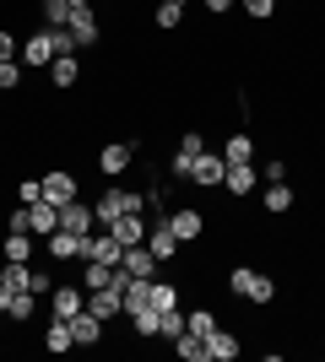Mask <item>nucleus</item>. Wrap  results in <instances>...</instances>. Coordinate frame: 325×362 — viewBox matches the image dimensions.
I'll return each mask as SVG.
<instances>
[{
  "mask_svg": "<svg viewBox=\"0 0 325 362\" xmlns=\"http://www.w3.org/2000/svg\"><path fill=\"white\" fill-rule=\"evenodd\" d=\"M222 189H228V200H249L255 189H261V173H255V163H228V173H222Z\"/></svg>",
  "mask_w": 325,
  "mask_h": 362,
  "instance_id": "f8f14e48",
  "label": "nucleus"
},
{
  "mask_svg": "<svg viewBox=\"0 0 325 362\" xmlns=\"http://www.w3.org/2000/svg\"><path fill=\"white\" fill-rule=\"evenodd\" d=\"M16 60H22V71H49V65L60 60L55 33H49V28H33L28 38H22V49H16Z\"/></svg>",
  "mask_w": 325,
  "mask_h": 362,
  "instance_id": "f03ea898",
  "label": "nucleus"
},
{
  "mask_svg": "<svg viewBox=\"0 0 325 362\" xmlns=\"http://www.w3.org/2000/svg\"><path fill=\"white\" fill-rule=\"evenodd\" d=\"M125 325H130V335H136V341H147V346L157 341V308H152V303H147V308H130V314H125Z\"/></svg>",
  "mask_w": 325,
  "mask_h": 362,
  "instance_id": "4be33fe9",
  "label": "nucleus"
},
{
  "mask_svg": "<svg viewBox=\"0 0 325 362\" xmlns=\"http://www.w3.org/2000/svg\"><path fill=\"white\" fill-rule=\"evenodd\" d=\"M33 292H38V298H49V292H55V271H49V265H33V281H28Z\"/></svg>",
  "mask_w": 325,
  "mask_h": 362,
  "instance_id": "72a5a7b5",
  "label": "nucleus"
},
{
  "mask_svg": "<svg viewBox=\"0 0 325 362\" xmlns=\"http://www.w3.org/2000/svg\"><path fill=\"white\" fill-rule=\"evenodd\" d=\"M179 298H185V287H179L173 276H152V281H147V303H152L157 314H163V308H179Z\"/></svg>",
  "mask_w": 325,
  "mask_h": 362,
  "instance_id": "f3484780",
  "label": "nucleus"
},
{
  "mask_svg": "<svg viewBox=\"0 0 325 362\" xmlns=\"http://www.w3.org/2000/svg\"><path fill=\"white\" fill-rule=\"evenodd\" d=\"M49 87L55 92H76L81 87V60L76 54H60V60L49 65Z\"/></svg>",
  "mask_w": 325,
  "mask_h": 362,
  "instance_id": "a211bd4d",
  "label": "nucleus"
},
{
  "mask_svg": "<svg viewBox=\"0 0 325 362\" xmlns=\"http://www.w3.org/2000/svg\"><path fill=\"white\" fill-rule=\"evenodd\" d=\"M33 233H6L0 238V259H16V265H33Z\"/></svg>",
  "mask_w": 325,
  "mask_h": 362,
  "instance_id": "5701e85b",
  "label": "nucleus"
},
{
  "mask_svg": "<svg viewBox=\"0 0 325 362\" xmlns=\"http://www.w3.org/2000/svg\"><path fill=\"white\" fill-rule=\"evenodd\" d=\"M71 335H76V346L81 351H93V346H103V335H108V325L93 314V308H81L76 319H71Z\"/></svg>",
  "mask_w": 325,
  "mask_h": 362,
  "instance_id": "4468645a",
  "label": "nucleus"
},
{
  "mask_svg": "<svg viewBox=\"0 0 325 362\" xmlns=\"http://www.w3.org/2000/svg\"><path fill=\"white\" fill-rule=\"evenodd\" d=\"M152 28H157V33H179V28H185V6H173V0H157Z\"/></svg>",
  "mask_w": 325,
  "mask_h": 362,
  "instance_id": "bb28decb",
  "label": "nucleus"
},
{
  "mask_svg": "<svg viewBox=\"0 0 325 362\" xmlns=\"http://www.w3.org/2000/svg\"><path fill=\"white\" fill-rule=\"evenodd\" d=\"M65 6H71V11H81V6H98V0H65Z\"/></svg>",
  "mask_w": 325,
  "mask_h": 362,
  "instance_id": "a19ab883",
  "label": "nucleus"
},
{
  "mask_svg": "<svg viewBox=\"0 0 325 362\" xmlns=\"http://www.w3.org/2000/svg\"><path fill=\"white\" fill-rule=\"evenodd\" d=\"M120 271L136 276V281H152V276H163V259H157L147 243H130V249L120 255Z\"/></svg>",
  "mask_w": 325,
  "mask_h": 362,
  "instance_id": "9b49d317",
  "label": "nucleus"
},
{
  "mask_svg": "<svg viewBox=\"0 0 325 362\" xmlns=\"http://www.w3.org/2000/svg\"><path fill=\"white\" fill-rule=\"evenodd\" d=\"M71 38H76V54L81 49H98L103 44V16H98V6H81V11H71Z\"/></svg>",
  "mask_w": 325,
  "mask_h": 362,
  "instance_id": "423d86ee",
  "label": "nucleus"
},
{
  "mask_svg": "<svg viewBox=\"0 0 325 362\" xmlns=\"http://www.w3.org/2000/svg\"><path fill=\"white\" fill-rule=\"evenodd\" d=\"M206 351H212V362H233L239 351H244V341H239V330H228V325H217V330L206 335Z\"/></svg>",
  "mask_w": 325,
  "mask_h": 362,
  "instance_id": "6ab92c4d",
  "label": "nucleus"
},
{
  "mask_svg": "<svg viewBox=\"0 0 325 362\" xmlns=\"http://www.w3.org/2000/svg\"><path fill=\"white\" fill-rule=\"evenodd\" d=\"M147 249H152L163 265H173V259H185V243L173 238V227H169V216H152L147 222Z\"/></svg>",
  "mask_w": 325,
  "mask_h": 362,
  "instance_id": "39448f33",
  "label": "nucleus"
},
{
  "mask_svg": "<svg viewBox=\"0 0 325 362\" xmlns=\"http://www.w3.org/2000/svg\"><path fill=\"white\" fill-rule=\"evenodd\" d=\"M190 330H195V335H201V341H206V335H212L217 330V325H222V319H217V308H212V303H201V308H190Z\"/></svg>",
  "mask_w": 325,
  "mask_h": 362,
  "instance_id": "c756f323",
  "label": "nucleus"
},
{
  "mask_svg": "<svg viewBox=\"0 0 325 362\" xmlns=\"http://www.w3.org/2000/svg\"><path fill=\"white\" fill-rule=\"evenodd\" d=\"M38 314H44V298H38V292H11V308H6L11 325H33Z\"/></svg>",
  "mask_w": 325,
  "mask_h": 362,
  "instance_id": "412c9836",
  "label": "nucleus"
},
{
  "mask_svg": "<svg viewBox=\"0 0 325 362\" xmlns=\"http://www.w3.org/2000/svg\"><path fill=\"white\" fill-rule=\"evenodd\" d=\"M185 330H190L185 308H163V314H157V341H173V335H185Z\"/></svg>",
  "mask_w": 325,
  "mask_h": 362,
  "instance_id": "c85d7f7f",
  "label": "nucleus"
},
{
  "mask_svg": "<svg viewBox=\"0 0 325 362\" xmlns=\"http://www.w3.org/2000/svg\"><path fill=\"white\" fill-rule=\"evenodd\" d=\"M169 346H173V357H185V362H212V351H206V341H201V335H195V330L173 335Z\"/></svg>",
  "mask_w": 325,
  "mask_h": 362,
  "instance_id": "393cba45",
  "label": "nucleus"
},
{
  "mask_svg": "<svg viewBox=\"0 0 325 362\" xmlns=\"http://www.w3.org/2000/svg\"><path fill=\"white\" fill-rule=\"evenodd\" d=\"M169 227H173V238L190 249V243L206 238V211H195V206H173V211H169Z\"/></svg>",
  "mask_w": 325,
  "mask_h": 362,
  "instance_id": "9d476101",
  "label": "nucleus"
},
{
  "mask_svg": "<svg viewBox=\"0 0 325 362\" xmlns=\"http://www.w3.org/2000/svg\"><path fill=\"white\" fill-rule=\"evenodd\" d=\"M60 227H65V233H81V238H87V233L98 227V211L76 195V200H65V206H60Z\"/></svg>",
  "mask_w": 325,
  "mask_h": 362,
  "instance_id": "2eb2a0df",
  "label": "nucleus"
},
{
  "mask_svg": "<svg viewBox=\"0 0 325 362\" xmlns=\"http://www.w3.org/2000/svg\"><path fill=\"white\" fill-rule=\"evenodd\" d=\"M222 173H228V157H222V151H212V146L190 163V184H195V189H222Z\"/></svg>",
  "mask_w": 325,
  "mask_h": 362,
  "instance_id": "0eeeda50",
  "label": "nucleus"
},
{
  "mask_svg": "<svg viewBox=\"0 0 325 362\" xmlns=\"http://www.w3.org/2000/svg\"><path fill=\"white\" fill-rule=\"evenodd\" d=\"M261 179H266V184H277V179H293V168H287V157H271V163L261 168Z\"/></svg>",
  "mask_w": 325,
  "mask_h": 362,
  "instance_id": "f704fd0d",
  "label": "nucleus"
},
{
  "mask_svg": "<svg viewBox=\"0 0 325 362\" xmlns=\"http://www.w3.org/2000/svg\"><path fill=\"white\" fill-rule=\"evenodd\" d=\"M38 184H44V200H49V206H65V200L81 195V179L71 173V168H49V173H38Z\"/></svg>",
  "mask_w": 325,
  "mask_h": 362,
  "instance_id": "6e6552de",
  "label": "nucleus"
},
{
  "mask_svg": "<svg viewBox=\"0 0 325 362\" xmlns=\"http://www.w3.org/2000/svg\"><path fill=\"white\" fill-rule=\"evenodd\" d=\"M228 292L244 303V308H271V303H277V276L255 271V265H233L228 271Z\"/></svg>",
  "mask_w": 325,
  "mask_h": 362,
  "instance_id": "f257e3e1",
  "label": "nucleus"
},
{
  "mask_svg": "<svg viewBox=\"0 0 325 362\" xmlns=\"http://www.w3.org/2000/svg\"><path fill=\"white\" fill-rule=\"evenodd\" d=\"M16 49H22V38H16V33H6V28H0V60H16Z\"/></svg>",
  "mask_w": 325,
  "mask_h": 362,
  "instance_id": "4c0bfd02",
  "label": "nucleus"
},
{
  "mask_svg": "<svg viewBox=\"0 0 325 362\" xmlns=\"http://www.w3.org/2000/svg\"><path fill=\"white\" fill-rule=\"evenodd\" d=\"M108 281H120V265H103V259H81V287H108Z\"/></svg>",
  "mask_w": 325,
  "mask_h": 362,
  "instance_id": "a878e982",
  "label": "nucleus"
},
{
  "mask_svg": "<svg viewBox=\"0 0 325 362\" xmlns=\"http://www.w3.org/2000/svg\"><path fill=\"white\" fill-rule=\"evenodd\" d=\"M6 308H11V287H0V314H6Z\"/></svg>",
  "mask_w": 325,
  "mask_h": 362,
  "instance_id": "ea45409f",
  "label": "nucleus"
},
{
  "mask_svg": "<svg viewBox=\"0 0 325 362\" xmlns=\"http://www.w3.org/2000/svg\"><path fill=\"white\" fill-rule=\"evenodd\" d=\"M222 157H228V163H255V136H249V130H233L228 141H222Z\"/></svg>",
  "mask_w": 325,
  "mask_h": 362,
  "instance_id": "b1692460",
  "label": "nucleus"
},
{
  "mask_svg": "<svg viewBox=\"0 0 325 362\" xmlns=\"http://www.w3.org/2000/svg\"><path fill=\"white\" fill-rule=\"evenodd\" d=\"M147 222H152L147 211H125V216H114V222H108V233L130 249V243H147Z\"/></svg>",
  "mask_w": 325,
  "mask_h": 362,
  "instance_id": "dca6fc26",
  "label": "nucleus"
},
{
  "mask_svg": "<svg viewBox=\"0 0 325 362\" xmlns=\"http://www.w3.org/2000/svg\"><path fill=\"white\" fill-rule=\"evenodd\" d=\"M33 265H16V259H0V287H11V292H33Z\"/></svg>",
  "mask_w": 325,
  "mask_h": 362,
  "instance_id": "cd10ccee",
  "label": "nucleus"
},
{
  "mask_svg": "<svg viewBox=\"0 0 325 362\" xmlns=\"http://www.w3.org/2000/svg\"><path fill=\"white\" fill-rule=\"evenodd\" d=\"M87 308V287L81 281H55V292L44 298V319H76Z\"/></svg>",
  "mask_w": 325,
  "mask_h": 362,
  "instance_id": "7ed1b4c3",
  "label": "nucleus"
},
{
  "mask_svg": "<svg viewBox=\"0 0 325 362\" xmlns=\"http://www.w3.org/2000/svg\"><path fill=\"white\" fill-rule=\"evenodd\" d=\"M130 163H136V141H108V146H98V173H103V179L130 173Z\"/></svg>",
  "mask_w": 325,
  "mask_h": 362,
  "instance_id": "1a4fd4ad",
  "label": "nucleus"
},
{
  "mask_svg": "<svg viewBox=\"0 0 325 362\" xmlns=\"http://www.w3.org/2000/svg\"><path fill=\"white\" fill-rule=\"evenodd\" d=\"M261 206H266V216H287V211L298 206V189H293V179L266 184V189H261Z\"/></svg>",
  "mask_w": 325,
  "mask_h": 362,
  "instance_id": "ddd939ff",
  "label": "nucleus"
},
{
  "mask_svg": "<svg viewBox=\"0 0 325 362\" xmlns=\"http://www.w3.org/2000/svg\"><path fill=\"white\" fill-rule=\"evenodd\" d=\"M71 346H76V335H71V319H44V351L65 357Z\"/></svg>",
  "mask_w": 325,
  "mask_h": 362,
  "instance_id": "aec40b11",
  "label": "nucleus"
},
{
  "mask_svg": "<svg viewBox=\"0 0 325 362\" xmlns=\"http://www.w3.org/2000/svg\"><path fill=\"white\" fill-rule=\"evenodd\" d=\"M22 87V60H0V92Z\"/></svg>",
  "mask_w": 325,
  "mask_h": 362,
  "instance_id": "2f4dec72",
  "label": "nucleus"
},
{
  "mask_svg": "<svg viewBox=\"0 0 325 362\" xmlns=\"http://www.w3.org/2000/svg\"><path fill=\"white\" fill-rule=\"evenodd\" d=\"M81 255H87V238H81V233L55 227V233L44 238V259H55V265H81Z\"/></svg>",
  "mask_w": 325,
  "mask_h": 362,
  "instance_id": "20e7f679",
  "label": "nucleus"
},
{
  "mask_svg": "<svg viewBox=\"0 0 325 362\" xmlns=\"http://www.w3.org/2000/svg\"><path fill=\"white\" fill-rule=\"evenodd\" d=\"M173 6H185V11H190V6H195V0H173Z\"/></svg>",
  "mask_w": 325,
  "mask_h": 362,
  "instance_id": "79ce46f5",
  "label": "nucleus"
},
{
  "mask_svg": "<svg viewBox=\"0 0 325 362\" xmlns=\"http://www.w3.org/2000/svg\"><path fill=\"white\" fill-rule=\"evenodd\" d=\"M38 16H44V28H65V22H71V6H65V0H38Z\"/></svg>",
  "mask_w": 325,
  "mask_h": 362,
  "instance_id": "7c9ffc66",
  "label": "nucleus"
},
{
  "mask_svg": "<svg viewBox=\"0 0 325 362\" xmlns=\"http://www.w3.org/2000/svg\"><path fill=\"white\" fill-rule=\"evenodd\" d=\"M244 6V16H255V22H271L277 16V0H239Z\"/></svg>",
  "mask_w": 325,
  "mask_h": 362,
  "instance_id": "473e14b6",
  "label": "nucleus"
},
{
  "mask_svg": "<svg viewBox=\"0 0 325 362\" xmlns=\"http://www.w3.org/2000/svg\"><path fill=\"white\" fill-rule=\"evenodd\" d=\"M201 6H206V11H212V16H228L233 6H239V0H201Z\"/></svg>",
  "mask_w": 325,
  "mask_h": 362,
  "instance_id": "58836bf2",
  "label": "nucleus"
},
{
  "mask_svg": "<svg viewBox=\"0 0 325 362\" xmlns=\"http://www.w3.org/2000/svg\"><path fill=\"white\" fill-rule=\"evenodd\" d=\"M16 200H22V206H33V200H44V184H38V173L16 184Z\"/></svg>",
  "mask_w": 325,
  "mask_h": 362,
  "instance_id": "c9c22d12",
  "label": "nucleus"
},
{
  "mask_svg": "<svg viewBox=\"0 0 325 362\" xmlns=\"http://www.w3.org/2000/svg\"><path fill=\"white\" fill-rule=\"evenodd\" d=\"M6 233H33V211L28 206H16V211L6 216Z\"/></svg>",
  "mask_w": 325,
  "mask_h": 362,
  "instance_id": "e433bc0d",
  "label": "nucleus"
}]
</instances>
